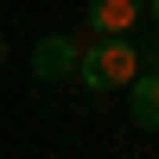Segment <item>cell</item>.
<instances>
[{"instance_id": "obj_1", "label": "cell", "mask_w": 159, "mask_h": 159, "mask_svg": "<svg viewBox=\"0 0 159 159\" xmlns=\"http://www.w3.org/2000/svg\"><path fill=\"white\" fill-rule=\"evenodd\" d=\"M134 76H140V51L127 38H89L76 51V83L89 89H127Z\"/></svg>"}, {"instance_id": "obj_2", "label": "cell", "mask_w": 159, "mask_h": 159, "mask_svg": "<svg viewBox=\"0 0 159 159\" xmlns=\"http://www.w3.org/2000/svg\"><path fill=\"white\" fill-rule=\"evenodd\" d=\"M147 13V0H89V32L96 38H127Z\"/></svg>"}, {"instance_id": "obj_3", "label": "cell", "mask_w": 159, "mask_h": 159, "mask_svg": "<svg viewBox=\"0 0 159 159\" xmlns=\"http://www.w3.org/2000/svg\"><path fill=\"white\" fill-rule=\"evenodd\" d=\"M127 115H134L147 134H159V70H140L127 83Z\"/></svg>"}, {"instance_id": "obj_4", "label": "cell", "mask_w": 159, "mask_h": 159, "mask_svg": "<svg viewBox=\"0 0 159 159\" xmlns=\"http://www.w3.org/2000/svg\"><path fill=\"white\" fill-rule=\"evenodd\" d=\"M32 70H38V83L76 76V45H70V38H45V45L32 51Z\"/></svg>"}, {"instance_id": "obj_5", "label": "cell", "mask_w": 159, "mask_h": 159, "mask_svg": "<svg viewBox=\"0 0 159 159\" xmlns=\"http://www.w3.org/2000/svg\"><path fill=\"white\" fill-rule=\"evenodd\" d=\"M147 13H153V19H159V0H147Z\"/></svg>"}, {"instance_id": "obj_6", "label": "cell", "mask_w": 159, "mask_h": 159, "mask_svg": "<svg viewBox=\"0 0 159 159\" xmlns=\"http://www.w3.org/2000/svg\"><path fill=\"white\" fill-rule=\"evenodd\" d=\"M0 64H7V38H0Z\"/></svg>"}]
</instances>
